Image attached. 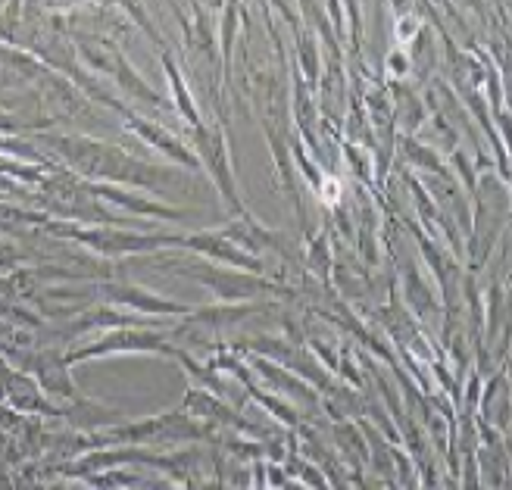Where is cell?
I'll use <instances>...</instances> for the list:
<instances>
[{"label": "cell", "mask_w": 512, "mask_h": 490, "mask_svg": "<svg viewBox=\"0 0 512 490\" xmlns=\"http://www.w3.org/2000/svg\"><path fill=\"white\" fill-rule=\"evenodd\" d=\"M25 372H35L41 391L57 397H75V384L66 375V359H54L50 353H29L19 359Z\"/></svg>", "instance_id": "6"}, {"label": "cell", "mask_w": 512, "mask_h": 490, "mask_svg": "<svg viewBox=\"0 0 512 490\" xmlns=\"http://www.w3.org/2000/svg\"><path fill=\"white\" fill-rule=\"evenodd\" d=\"M128 116V122H132V128L138 135H144L147 138V144H153V147H160L166 157H172V160H178V163H185V166H191V169H197V160L191 157V153L178 144V141H172L163 128H157V125H147V122H141V119H135V113H125Z\"/></svg>", "instance_id": "7"}, {"label": "cell", "mask_w": 512, "mask_h": 490, "mask_svg": "<svg viewBox=\"0 0 512 490\" xmlns=\"http://www.w3.org/2000/svg\"><path fill=\"white\" fill-rule=\"evenodd\" d=\"M47 231L54 235L72 238L104 256H116V253H153L163 247H182V238L175 235H163V238H150V235H119V231H107V228H79V225H50Z\"/></svg>", "instance_id": "2"}, {"label": "cell", "mask_w": 512, "mask_h": 490, "mask_svg": "<svg viewBox=\"0 0 512 490\" xmlns=\"http://www.w3.org/2000/svg\"><path fill=\"white\" fill-rule=\"evenodd\" d=\"M191 278L203 281L210 291H216L225 303L232 300H247V297H256L263 291H278L272 281H263V278H250V275H241V272H225L213 263H200V269H185Z\"/></svg>", "instance_id": "5"}, {"label": "cell", "mask_w": 512, "mask_h": 490, "mask_svg": "<svg viewBox=\"0 0 512 490\" xmlns=\"http://www.w3.org/2000/svg\"><path fill=\"white\" fill-rule=\"evenodd\" d=\"M113 353H175V347L166 344L163 334L135 331V328H116V331H107L97 344L72 350L66 356V366L85 363V359H94V356H113Z\"/></svg>", "instance_id": "3"}, {"label": "cell", "mask_w": 512, "mask_h": 490, "mask_svg": "<svg viewBox=\"0 0 512 490\" xmlns=\"http://www.w3.org/2000/svg\"><path fill=\"white\" fill-rule=\"evenodd\" d=\"M54 147L63 153V157L79 166L88 175H110L119 178V182H132V185H150V182H163V172H153L150 166L128 160L122 150L104 147L97 141H85V138H54Z\"/></svg>", "instance_id": "1"}, {"label": "cell", "mask_w": 512, "mask_h": 490, "mask_svg": "<svg viewBox=\"0 0 512 490\" xmlns=\"http://www.w3.org/2000/svg\"><path fill=\"white\" fill-rule=\"evenodd\" d=\"M100 297L116 303V306H125L132 309L135 316H144V319H160V316H191L194 309L185 306V303H175V300H166V297H157L150 294L138 285H100L97 288Z\"/></svg>", "instance_id": "4"}]
</instances>
